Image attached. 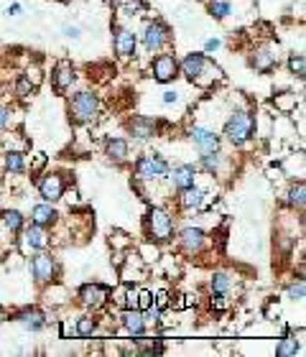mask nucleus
Masks as SVG:
<instances>
[{"label":"nucleus","instance_id":"1","mask_svg":"<svg viewBox=\"0 0 306 357\" xmlns=\"http://www.w3.org/2000/svg\"><path fill=\"white\" fill-rule=\"evenodd\" d=\"M149 235L158 242L171 240L174 238V217L169 215L166 209L153 207L149 212Z\"/></svg>","mask_w":306,"mask_h":357},{"label":"nucleus","instance_id":"2","mask_svg":"<svg viewBox=\"0 0 306 357\" xmlns=\"http://www.w3.org/2000/svg\"><path fill=\"white\" fill-rule=\"evenodd\" d=\"M97 108H99V102L92 92H79V95H75L72 102H69V113H72V117H75L77 123H90V120H95Z\"/></svg>","mask_w":306,"mask_h":357},{"label":"nucleus","instance_id":"3","mask_svg":"<svg viewBox=\"0 0 306 357\" xmlns=\"http://www.w3.org/2000/svg\"><path fill=\"white\" fill-rule=\"evenodd\" d=\"M224 135L230 138L235 146H242L253 135V115L250 113H235L224 125Z\"/></svg>","mask_w":306,"mask_h":357},{"label":"nucleus","instance_id":"4","mask_svg":"<svg viewBox=\"0 0 306 357\" xmlns=\"http://www.w3.org/2000/svg\"><path fill=\"white\" fill-rule=\"evenodd\" d=\"M135 171L141 179H161V176L169 174V161L156 153H151V156H143L138 164H135Z\"/></svg>","mask_w":306,"mask_h":357},{"label":"nucleus","instance_id":"5","mask_svg":"<svg viewBox=\"0 0 306 357\" xmlns=\"http://www.w3.org/2000/svg\"><path fill=\"white\" fill-rule=\"evenodd\" d=\"M166 41H169V28L164 23L153 21V23H149L143 28V46H146V51L156 54V51L164 49Z\"/></svg>","mask_w":306,"mask_h":357},{"label":"nucleus","instance_id":"6","mask_svg":"<svg viewBox=\"0 0 306 357\" xmlns=\"http://www.w3.org/2000/svg\"><path fill=\"white\" fill-rule=\"evenodd\" d=\"M79 299H82V304L87 309H99L108 304L110 289L99 286V283H87V286H82V291H79Z\"/></svg>","mask_w":306,"mask_h":357},{"label":"nucleus","instance_id":"7","mask_svg":"<svg viewBox=\"0 0 306 357\" xmlns=\"http://www.w3.org/2000/svg\"><path fill=\"white\" fill-rule=\"evenodd\" d=\"M179 72V64H176V59L171 54H158L153 59V77H156V82H171Z\"/></svg>","mask_w":306,"mask_h":357},{"label":"nucleus","instance_id":"8","mask_svg":"<svg viewBox=\"0 0 306 357\" xmlns=\"http://www.w3.org/2000/svg\"><path fill=\"white\" fill-rule=\"evenodd\" d=\"M39 191H41V197L46 202H57L64 197V179L59 174H49L44 176L41 182H39Z\"/></svg>","mask_w":306,"mask_h":357},{"label":"nucleus","instance_id":"9","mask_svg":"<svg viewBox=\"0 0 306 357\" xmlns=\"http://www.w3.org/2000/svg\"><path fill=\"white\" fill-rule=\"evenodd\" d=\"M191 141L199 148V153H212V151H220V138H217L212 131H204V128H191Z\"/></svg>","mask_w":306,"mask_h":357},{"label":"nucleus","instance_id":"10","mask_svg":"<svg viewBox=\"0 0 306 357\" xmlns=\"http://www.w3.org/2000/svg\"><path fill=\"white\" fill-rule=\"evenodd\" d=\"M31 273L33 278L39 283H46L54 278V273H57V266H54V260H51L49 255H36L31 260Z\"/></svg>","mask_w":306,"mask_h":357},{"label":"nucleus","instance_id":"11","mask_svg":"<svg viewBox=\"0 0 306 357\" xmlns=\"http://www.w3.org/2000/svg\"><path fill=\"white\" fill-rule=\"evenodd\" d=\"M128 131H131L133 138L146 141L151 135H156V123H153L151 117H133L131 123H128Z\"/></svg>","mask_w":306,"mask_h":357},{"label":"nucleus","instance_id":"12","mask_svg":"<svg viewBox=\"0 0 306 357\" xmlns=\"http://www.w3.org/2000/svg\"><path fill=\"white\" fill-rule=\"evenodd\" d=\"M194 176H197V168L191 166V164H182V166L174 168V174H171V184H174V189L184 191V189H189L191 184H194Z\"/></svg>","mask_w":306,"mask_h":357},{"label":"nucleus","instance_id":"13","mask_svg":"<svg viewBox=\"0 0 306 357\" xmlns=\"http://www.w3.org/2000/svg\"><path fill=\"white\" fill-rule=\"evenodd\" d=\"M46 245H49V238H46L41 224H33V227L26 230V235H23V248L26 250H44Z\"/></svg>","mask_w":306,"mask_h":357},{"label":"nucleus","instance_id":"14","mask_svg":"<svg viewBox=\"0 0 306 357\" xmlns=\"http://www.w3.org/2000/svg\"><path fill=\"white\" fill-rule=\"evenodd\" d=\"M204 69H207L204 54H189V57L182 61V72L189 77V79H199V75H204Z\"/></svg>","mask_w":306,"mask_h":357},{"label":"nucleus","instance_id":"15","mask_svg":"<svg viewBox=\"0 0 306 357\" xmlns=\"http://www.w3.org/2000/svg\"><path fill=\"white\" fill-rule=\"evenodd\" d=\"M115 51L123 59L133 57V54H135V34L128 31V28H120L115 36Z\"/></svg>","mask_w":306,"mask_h":357},{"label":"nucleus","instance_id":"16","mask_svg":"<svg viewBox=\"0 0 306 357\" xmlns=\"http://www.w3.org/2000/svg\"><path fill=\"white\" fill-rule=\"evenodd\" d=\"M123 324H125V329H128V334L141 337V334L146 332V322H143V314L138 311V309H125Z\"/></svg>","mask_w":306,"mask_h":357},{"label":"nucleus","instance_id":"17","mask_svg":"<svg viewBox=\"0 0 306 357\" xmlns=\"http://www.w3.org/2000/svg\"><path fill=\"white\" fill-rule=\"evenodd\" d=\"M204 233L202 230H197V227H187L182 233V245L184 250H189V253H199V250L204 248Z\"/></svg>","mask_w":306,"mask_h":357},{"label":"nucleus","instance_id":"18","mask_svg":"<svg viewBox=\"0 0 306 357\" xmlns=\"http://www.w3.org/2000/svg\"><path fill=\"white\" fill-rule=\"evenodd\" d=\"M18 322L23 324L28 332H39V329L46 327L44 314H41V311H36V309H26V311H21V314H18Z\"/></svg>","mask_w":306,"mask_h":357},{"label":"nucleus","instance_id":"19","mask_svg":"<svg viewBox=\"0 0 306 357\" xmlns=\"http://www.w3.org/2000/svg\"><path fill=\"white\" fill-rule=\"evenodd\" d=\"M57 209L51 207V204H36L31 212V220L33 224H41V227H46V224H54L57 222Z\"/></svg>","mask_w":306,"mask_h":357},{"label":"nucleus","instance_id":"20","mask_svg":"<svg viewBox=\"0 0 306 357\" xmlns=\"http://www.w3.org/2000/svg\"><path fill=\"white\" fill-rule=\"evenodd\" d=\"M72 82H75L72 64H69V61H61V64L57 67V72H54V84H57L59 92H64L66 87H72Z\"/></svg>","mask_w":306,"mask_h":357},{"label":"nucleus","instance_id":"21","mask_svg":"<svg viewBox=\"0 0 306 357\" xmlns=\"http://www.w3.org/2000/svg\"><path fill=\"white\" fill-rule=\"evenodd\" d=\"M253 67L258 69V72H271V69L276 67V54L268 49H260L256 51V57H253Z\"/></svg>","mask_w":306,"mask_h":357},{"label":"nucleus","instance_id":"22","mask_svg":"<svg viewBox=\"0 0 306 357\" xmlns=\"http://www.w3.org/2000/svg\"><path fill=\"white\" fill-rule=\"evenodd\" d=\"M182 204L184 207H194V209H199L202 204H204V191L202 189H197L194 184H191L189 189H184V194H182Z\"/></svg>","mask_w":306,"mask_h":357},{"label":"nucleus","instance_id":"23","mask_svg":"<svg viewBox=\"0 0 306 357\" xmlns=\"http://www.w3.org/2000/svg\"><path fill=\"white\" fill-rule=\"evenodd\" d=\"M108 156L113 158V161H125V158H128V143L120 141V138H110Z\"/></svg>","mask_w":306,"mask_h":357},{"label":"nucleus","instance_id":"24","mask_svg":"<svg viewBox=\"0 0 306 357\" xmlns=\"http://www.w3.org/2000/svg\"><path fill=\"white\" fill-rule=\"evenodd\" d=\"M298 352V342L296 337H283L281 345L276 347V355L278 357H294Z\"/></svg>","mask_w":306,"mask_h":357},{"label":"nucleus","instance_id":"25","mask_svg":"<svg viewBox=\"0 0 306 357\" xmlns=\"http://www.w3.org/2000/svg\"><path fill=\"white\" fill-rule=\"evenodd\" d=\"M3 222H6V227H8L10 233H21V227H23V215L16 212V209H10V212L3 215Z\"/></svg>","mask_w":306,"mask_h":357},{"label":"nucleus","instance_id":"26","mask_svg":"<svg viewBox=\"0 0 306 357\" xmlns=\"http://www.w3.org/2000/svg\"><path fill=\"white\" fill-rule=\"evenodd\" d=\"M304 202H306V186H304V184L291 186V191H289V204H291V207L304 209Z\"/></svg>","mask_w":306,"mask_h":357},{"label":"nucleus","instance_id":"27","mask_svg":"<svg viewBox=\"0 0 306 357\" xmlns=\"http://www.w3.org/2000/svg\"><path fill=\"white\" fill-rule=\"evenodd\" d=\"M220 164H222V156H220L217 151H212V153H202V166L207 168L209 174H215L217 168H220Z\"/></svg>","mask_w":306,"mask_h":357},{"label":"nucleus","instance_id":"28","mask_svg":"<svg viewBox=\"0 0 306 357\" xmlns=\"http://www.w3.org/2000/svg\"><path fill=\"white\" fill-rule=\"evenodd\" d=\"M232 286L230 276L227 273H215V278H212V293H227Z\"/></svg>","mask_w":306,"mask_h":357},{"label":"nucleus","instance_id":"29","mask_svg":"<svg viewBox=\"0 0 306 357\" xmlns=\"http://www.w3.org/2000/svg\"><path fill=\"white\" fill-rule=\"evenodd\" d=\"M6 168H8L10 174H21V171H23V156H21V153H16V151H13V153H8V156H6Z\"/></svg>","mask_w":306,"mask_h":357},{"label":"nucleus","instance_id":"30","mask_svg":"<svg viewBox=\"0 0 306 357\" xmlns=\"http://www.w3.org/2000/svg\"><path fill=\"white\" fill-rule=\"evenodd\" d=\"M97 329V324H95V319H90V316H82L79 322H77V337H90L92 332Z\"/></svg>","mask_w":306,"mask_h":357},{"label":"nucleus","instance_id":"31","mask_svg":"<svg viewBox=\"0 0 306 357\" xmlns=\"http://www.w3.org/2000/svg\"><path fill=\"white\" fill-rule=\"evenodd\" d=\"M289 67H291V72L296 77H304V72H306V61H304V54H291V59H289Z\"/></svg>","mask_w":306,"mask_h":357},{"label":"nucleus","instance_id":"32","mask_svg":"<svg viewBox=\"0 0 306 357\" xmlns=\"http://www.w3.org/2000/svg\"><path fill=\"white\" fill-rule=\"evenodd\" d=\"M276 108L283 110V113H291V110L296 108V95H291V92H283V97L276 100Z\"/></svg>","mask_w":306,"mask_h":357},{"label":"nucleus","instance_id":"33","mask_svg":"<svg viewBox=\"0 0 306 357\" xmlns=\"http://www.w3.org/2000/svg\"><path fill=\"white\" fill-rule=\"evenodd\" d=\"M209 10H212V16L217 18H224V16H230V3H224V0H212L209 3Z\"/></svg>","mask_w":306,"mask_h":357},{"label":"nucleus","instance_id":"34","mask_svg":"<svg viewBox=\"0 0 306 357\" xmlns=\"http://www.w3.org/2000/svg\"><path fill=\"white\" fill-rule=\"evenodd\" d=\"M149 307H153V293H151V291H138V293H135V309H143V311H146Z\"/></svg>","mask_w":306,"mask_h":357},{"label":"nucleus","instance_id":"35","mask_svg":"<svg viewBox=\"0 0 306 357\" xmlns=\"http://www.w3.org/2000/svg\"><path fill=\"white\" fill-rule=\"evenodd\" d=\"M304 291H306L304 281L291 283V286H289V299H294V301H301V299H304Z\"/></svg>","mask_w":306,"mask_h":357},{"label":"nucleus","instance_id":"36","mask_svg":"<svg viewBox=\"0 0 306 357\" xmlns=\"http://www.w3.org/2000/svg\"><path fill=\"white\" fill-rule=\"evenodd\" d=\"M220 46H222V41H220V39H209L207 46H204V49H207V51H217V49H220Z\"/></svg>","mask_w":306,"mask_h":357},{"label":"nucleus","instance_id":"37","mask_svg":"<svg viewBox=\"0 0 306 357\" xmlns=\"http://www.w3.org/2000/svg\"><path fill=\"white\" fill-rule=\"evenodd\" d=\"M6 125H8V110H6V108H0V131H3Z\"/></svg>","mask_w":306,"mask_h":357},{"label":"nucleus","instance_id":"38","mask_svg":"<svg viewBox=\"0 0 306 357\" xmlns=\"http://www.w3.org/2000/svg\"><path fill=\"white\" fill-rule=\"evenodd\" d=\"M164 102H166V105H171V102H176V92H174V90L164 92Z\"/></svg>","mask_w":306,"mask_h":357},{"label":"nucleus","instance_id":"39","mask_svg":"<svg viewBox=\"0 0 306 357\" xmlns=\"http://www.w3.org/2000/svg\"><path fill=\"white\" fill-rule=\"evenodd\" d=\"M64 34H66V36H72V39H77V36H79V28H75V26H66Z\"/></svg>","mask_w":306,"mask_h":357},{"label":"nucleus","instance_id":"40","mask_svg":"<svg viewBox=\"0 0 306 357\" xmlns=\"http://www.w3.org/2000/svg\"><path fill=\"white\" fill-rule=\"evenodd\" d=\"M8 13H10V16H18V13H21V6H18V3H16V6H10Z\"/></svg>","mask_w":306,"mask_h":357}]
</instances>
